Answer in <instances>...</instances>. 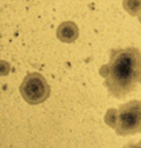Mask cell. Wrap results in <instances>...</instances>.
Segmentation results:
<instances>
[{
  "label": "cell",
  "instance_id": "6da1fadb",
  "mask_svg": "<svg viewBox=\"0 0 141 148\" xmlns=\"http://www.w3.org/2000/svg\"><path fill=\"white\" fill-rule=\"evenodd\" d=\"M100 75L109 96L125 98L141 86V51L137 47L112 49Z\"/></svg>",
  "mask_w": 141,
  "mask_h": 148
},
{
  "label": "cell",
  "instance_id": "7a4b0ae2",
  "mask_svg": "<svg viewBox=\"0 0 141 148\" xmlns=\"http://www.w3.org/2000/svg\"><path fill=\"white\" fill-rule=\"evenodd\" d=\"M19 93L28 104L38 105L50 97V84L42 73L32 72L24 77L19 86Z\"/></svg>",
  "mask_w": 141,
  "mask_h": 148
},
{
  "label": "cell",
  "instance_id": "3957f363",
  "mask_svg": "<svg viewBox=\"0 0 141 148\" xmlns=\"http://www.w3.org/2000/svg\"><path fill=\"white\" fill-rule=\"evenodd\" d=\"M115 132L123 137L141 133V101L131 100L119 107V121Z\"/></svg>",
  "mask_w": 141,
  "mask_h": 148
},
{
  "label": "cell",
  "instance_id": "277c9868",
  "mask_svg": "<svg viewBox=\"0 0 141 148\" xmlns=\"http://www.w3.org/2000/svg\"><path fill=\"white\" fill-rule=\"evenodd\" d=\"M57 38L64 43H72L79 38V28L72 21L62 22L57 28Z\"/></svg>",
  "mask_w": 141,
  "mask_h": 148
},
{
  "label": "cell",
  "instance_id": "5b68a950",
  "mask_svg": "<svg viewBox=\"0 0 141 148\" xmlns=\"http://www.w3.org/2000/svg\"><path fill=\"white\" fill-rule=\"evenodd\" d=\"M123 8L130 15H138L141 11V0H123Z\"/></svg>",
  "mask_w": 141,
  "mask_h": 148
},
{
  "label": "cell",
  "instance_id": "8992f818",
  "mask_svg": "<svg viewBox=\"0 0 141 148\" xmlns=\"http://www.w3.org/2000/svg\"><path fill=\"white\" fill-rule=\"evenodd\" d=\"M118 121H119V110L115 108H109L105 114V123L108 125L109 127L115 129L118 126Z\"/></svg>",
  "mask_w": 141,
  "mask_h": 148
},
{
  "label": "cell",
  "instance_id": "52a82bcc",
  "mask_svg": "<svg viewBox=\"0 0 141 148\" xmlns=\"http://www.w3.org/2000/svg\"><path fill=\"white\" fill-rule=\"evenodd\" d=\"M137 17H138V21H140V24H141V11H140V14H138Z\"/></svg>",
  "mask_w": 141,
  "mask_h": 148
}]
</instances>
